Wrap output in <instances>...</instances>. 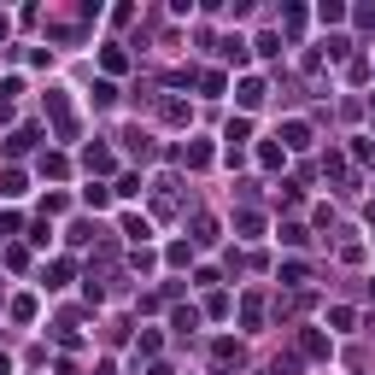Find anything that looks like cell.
I'll return each instance as SVG.
<instances>
[{"instance_id": "cell-1", "label": "cell", "mask_w": 375, "mask_h": 375, "mask_svg": "<svg viewBox=\"0 0 375 375\" xmlns=\"http://www.w3.org/2000/svg\"><path fill=\"white\" fill-rule=\"evenodd\" d=\"M47 111H53V129H59V141H76V118H71V106H64V94H59V88L47 94Z\"/></svg>"}, {"instance_id": "cell-6", "label": "cell", "mask_w": 375, "mask_h": 375, "mask_svg": "<svg viewBox=\"0 0 375 375\" xmlns=\"http://www.w3.org/2000/svg\"><path fill=\"white\" fill-rule=\"evenodd\" d=\"M0 193H6V200H18V193H24V170H0Z\"/></svg>"}, {"instance_id": "cell-16", "label": "cell", "mask_w": 375, "mask_h": 375, "mask_svg": "<svg viewBox=\"0 0 375 375\" xmlns=\"http://www.w3.org/2000/svg\"><path fill=\"white\" fill-rule=\"evenodd\" d=\"M36 317V299H12V322H29Z\"/></svg>"}, {"instance_id": "cell-4", "label": "cell", "mask_w": 375, "mask_h": 375, "mask_svg": "<svg viewBox=\"0 0 375 375\" xmlns=\"http://www.w3.org/2000/svg\"><path fill=\"white\" fill-rule=\"evenodd\" d=\"M299 352H305V357H329L334 346H329V334H317V329H305V334H299Z\"/></svg>"}, {"instance_id": "cell-10", "label": "cell", "mask_w": 375, "mask_h": 375, "mask_svg": "<svg viewBox=\"0 0 375 375\" xmlns=\"http://www.w3.org/2000/svg\"><path fill=\"white\" fill-rule=\"evenodd\" d=\"M83 165H88V170H111V153H106V146H88Z\"/></svg>"}, {"instance_id": "cell-17", "label": "cell", "mask_w": 375, "mask_h": 375, "mask_svg": "<svg viewBox=\"0 0 375 375\" xmlns=\"http://www.w3.org/2000/svg\"><path fill=\"white\" fill-rule=\"evenodd\" d=\"M270 375H299V357H275V369Z\"/></svg>"}, {"instance_id": "cell-3", "label": "cell", "mask_w": 375, "mask_h": 375, "mask_svg": "<svg viewBox=\"0 0 375 375\" xmlns=\"http://www.w3.org/2000/svg\"><path fill=\"white\" fill-rule=\"evenodd\" d=\"M235 100H240V111H258V106H264V83H258V76H247Z\"/></svg>"}, {"instance_id": "cell-15", "label": "cell", "mask_w": 375, "mask_h": 375, "mask_svg": "<svg viewBox=\"0 0 375 375\" xmlns=\"http://www.w3.org/2000/svg\"><path fill=\"white\" fill-rule=\"evenodd\" d=\"M123 235H129V240H146L153 229H146V217H123Z\"/></svg>"}, {"instance_id": "cell-11", "label": "cell", "mask_w": 375, "mask_h": 375, "mask_svg": "<svg viewBox=\"0 0 375 375\" xmlns=\"http://www.w3.org/2000/svg\"><path fill=\"white\" fill-rule=\"evenodd\" d=\"M41 176H53V182H59V176H71V165H64L59 153H47V158H41Z\"/></svg>"}, {"instance_id": "cell-8", "label": "cell", "mask_w": 375, "mask_h": 375, "mask_svg": "<svg viewBox=\"0 0 375 375\" xmlns=\"http://www.w3.org/2000/svg\"><path fill=\"white\" fill-rule=\"evenodd\" d=\"M282 158H287V146H275V141H264V146H258V165H270V170H275Z\"/></svg>"}, {"instance_id": "cell-5", "label": "cell", "mask_w": 375, "mask_h": 375, "mask_svg": "<svg viewBox=\"0 0 375 375\" xmlns=\"http://www.w3.org/2000/svg\"><path fill=\"white\" fill-rule=\"evenodd\" d=\"M182 165H188V170L211 165V146H205V141H188V146H182Z\"/></svg>"}, {"instance_id": "cell-20", "label": "cell", "mask_w": 375, "mask_h": 375, "mask_svg": "<svg viewBox=\"0 0 375 375\" xmlns=\"http://www.w3.org/2000/svg\"><path fill=\"white\" fill-rule=\"evenodd\" d=\"M369 293H375V287H369Z\"/></svg>"}, {"instance_id": "cell-7", "label": "cell", "mask_w": 375, "mask_h": 375, "mask_svg": "<svg viewBox=\"0 0 375 375\" xmlns=\"http://www.w3.org/2000/svg\"><path fill=\"white\" fill-rule=\"evenodd\" d=\"M170 322L188 334V329H200V311H193V305H176V311H170Z\"/></svg>"}, {"instance_id": "cell-18", "label": "cell", "mask_w": 375, "mask_h": 375, "mask_svg": "<svg viewBox=\"0 0 375 375\" xmlns=\"http://www.w3.org/2000/svg\"><path fill=\"white\" fill-rule=\"evenodd\" d=\"M153 375H176V369H170V364H153Z\"/></svg>"}, {"instance_id": "cell-2", "label": "cell", "mask_w": 375, "mask_h": 375, "mask_svg": "<svg viewBox=\"0 0 375 375\" xmlns=\"http://www.w3.org/2000/svg\"><path fill=\"white\" fill-rule=\"evenodd\" d=\"M275 141H282V146H293V153H299V146H311V129H305L299 118H293V123H282V135H275Z\"/></svg>"}, {"instance_id": "cell-19", "label": "cell", "mask_w": 375, "mask_h": 375, "mask_svg": "<svg viewBox=\"0 0 375 375\" xmlns=\"http://www.w3.org/2000/svg\"><path fill=\"white\" fill-rule=\"evenodd\" d=\"M369 106H375V94H369Z\"/></svg>"}, {"instance_id": "cell-9", "label": "cell", "mask_w": 375, "mask_h": 375, "mask_svg": "<svg viewBox=\"0 0 375 375\" xmlns=\"http://www.w3.org/2000/svg\"><path fill=\"white\" fill-rule=\"evenodd\" d=\"M193 240H200V247H211V240H217V223H211V217H193Z\"/></svg>"}, {"instance_id": "cell-12", "label": "cell", "mask_w": 375, "mask_h": 375, "mask_svg": "<svg viewBox=\"0 0 375 375\" xmlns=\"http://www.w3.org/2000/svg\"><path fill=\"white\" fill-rule=\"evenodd\" d=\"M317 18H322V24H340V18H346V6H340V0H322Z\"/></svg>"}, {"instance_id": "cell-13", "label": "cell", "mask_w": 375, "mask_h": 375, "mask_svg": "<svg viewBox=\"0 0 375 375\" xmlns=\"http://www.w3.org/2000/svg\"><path fill=\"white\" fill-rule=\"evenodd\" d=\"M29 141H36V129H18V135L6 141V153H12V158H18V153H29Z\"/></svg>"}, {"instance_id": "cell-14", "label": "cell", "mask_w": 375, "mask_h": 375, "mask_svg": "<svg viewBox=\"0 0 375 375\" xmlns=\"http://www.w3.org/2000/svg\"><path fill=\"white\" fill-rule=\"evenodd\" d=\"M240 317H247V329H258V322H264V305H258V299H240Z\"/></svg>"}]
</instances>
